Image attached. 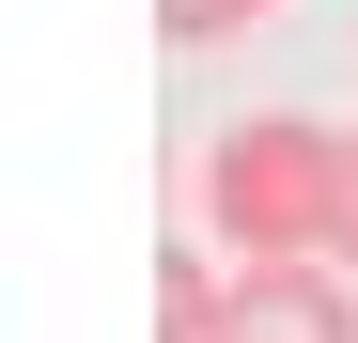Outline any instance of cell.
<instances>
[{"mask_svg": "<svg viewBox=\"0 0 358 343\" xmlns=\"http://www.w3.org/2000/svg\"><path fill=\"white\" fill-rule=\"evenodd\" d=\"M218 343H358V297H343V265H234Z\"/></svg>", "mask_w": 358, "mask_h": 343, "instance_id": "7a4b0ae2", "label": "cell"}, {"mask_svg": "<svg viewBox=\"0 0 358 343\" xmlns=\"http://www.w3.org/2000/svg\"><path fill=\"white\" fill-rule=\"evenodd\" d=\"M203 218H218L234 265H327V234H343V125H296V109L234 125L203 156Z\"/></svg>", "mask_w": 358, "mask_h": 343, "instance_id": "6da1fadb", "label": "cell"}, {"mask_svg": "<svg viewBox=\"0 0 358 343\" xmlns=\"http://www.w3.org/2000/svg\"><path fill=\"white\" fill-rule=\"evenodd\" d=\"M327 265H358V125H343V234H327Z\"/></svg>", "mask_w": 358, "mask_h": 343, "instance_id": "277c9868", "label": "cell"}, {"mask_svg": "<svg viewBox=\"0 0 358 343\" xmlns=\"http://www.w3.org/2000/svg\"><path fill=\"white\" fill-rule=\"evenodd\" d=\"M156 31L171 47H234V31H265V0H156Z\"/></svg>", "mask_w": 358, "mask_h": 343, "instance_id": "3957f363", "label": "cell"}]
</instances>
